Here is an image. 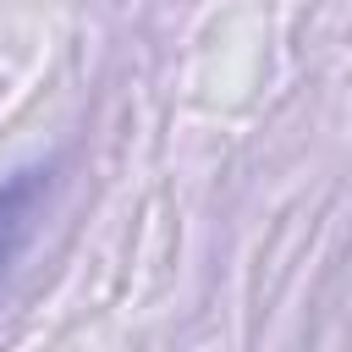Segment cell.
<instances>
[{
    "label": "cell",
    "instance_id": "obj_1",
    "mask_svg": "<svg viewBox=\"0 0 352 352\" xmlns=\"http://www.w3.org/2000/svg\"><path fill=\"white\" fill-rule=\"evenodd\" d=\"M44 192H50V170L44 165H22L11 176H0V275L16 264V253L28 248L33 236V220L44 209Z\"/></svg>",
    "mask_w": 352,
    "mask_h": 352
}]
</instances>
